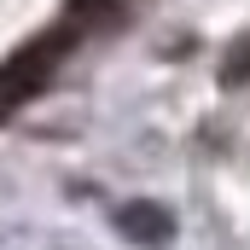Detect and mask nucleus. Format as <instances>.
Here are the masks:
<instances>
[{
    "instance_id": "nucleus-1",
    "label": "nucleus",
    "mask_w": 250,
    "mask_h": 250,
    "mask_svg": "<svg viewBox=\"0 0 250 250\" xmlns=\"http://www.w3.org/2000/svg\"><path fill=\"white\" fill-rule=\"evenodd\" d=\"M123 233L140 239V245H163V239L175 233V221H169L157 204H128V209H123Z\"/></svg>"
},
{
    "instance_id": "nucleus-2",
    "label": "nucleus",
    "mask_w": 250,
    "mask_h": 250,
    "mask_svg": "<svg viewBox=\"0 0 250 250\" xmlns=\"http://www.w3.org/2000/svg\"><path fill=\"white\" fill-rule=\"evenodd\" d=\"M221 76H227L233 87H239V82H250V35L233 47V53H227V70H221Z\"/></svg>"
}]
</instances>
